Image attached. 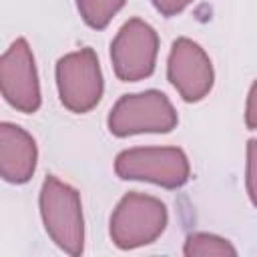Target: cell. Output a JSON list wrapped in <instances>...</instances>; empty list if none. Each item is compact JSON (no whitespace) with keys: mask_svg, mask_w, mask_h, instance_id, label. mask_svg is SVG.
<instances>
[{"mask_svg":"<svg viewBox=\"0 0 257 257\" xmlns=\"http://www.w3.org/2000/svg\"><path fill=\"white\" fill-rule=\"evenodd\" d=\"M38 205L48 237L64 253L80 255L84 249V219L78 191L48 175L42 183Z\"/></svg>","mask_w":257,"mask_h":257,"instance_id":"6da1fadb","label":"cell"},{"mask_svg":"<svg viewBox=\"0 0 257 257\" xmlns=\"http://www.w3.org/2000/svg\"><path fill=\"white\" fill-rule=\"evenodd\" d=\"M38 149L30 133L12 122L0 124V175L4 181L22 185L36 171Z\"/></svg>","mask_w":257,"mask_h":257,"instance_id":"9c48e42d","label":"cell"},{"mask_svg":"<svg viewBox=\"0 0 257 257\" xmlns=\"http://www.w3.org/2000/svg\"><path fill=\"white\" fill-rule=\"evenodd\" d=\"M108 131L114 137L143 133H171L177 122V110L161 90H145L120 96L108 112Z\"/></svg>","mask_w":257,"mask_h":257,"instance_id":"277c9868","label":"cell"},{"mask_svg":"<svg viewBox=\"0 0 257 257\" xmlns=\"http://www.w3.org/2000/svg\"><path fill=\"white\" fill-rule=\"evenodd\" d=\"M159 54L157 30L141 20H126L110 42V60L118 80L137 82L149 78L155 70Z\"/></svg>","mask_w":257,"mask_h":257,"instance_id":"8992f818","label":"cell"},{"mask_svg":"<svg viewBox=\"0 0 257 257\" xmlns=\"http://www.w3.org/2000/svg\"><path fill=\"white\" fill-rule=\"evenodd\" d=\"M0 88L10 106L32 114L40 108V82L32 50L24 38H16L0 58Z\"/></svg>","mask_w":257,"mask_h":257,"instance_id":"52a82bcc","label":"cell"},{"mask_svg":"<svg viewBox=\"0 0 257 257\" xmlns=\"http://www.w3.org/2000/svg\"><path fill=\"white\" fill-rule=\"evenodd\" d=\"M183 253L187 257H235L237 249L223 237L213 233H193L187 237Z\"/></svg>","mask_w":257,"mask_h":257,"instance_id":"30bf717a","label":"cell"},{"mask_svg":"<svg viewBox=\"0 0 257 257\" xmlns=\"http://www.w3.org/2000/svg\"><path fill=\"white\" fill-rule=\"evenodd\" d=\"M167 78L187 102L203 100L215 82L209 54L191 38H177L167 60Z\"/></svg>","mask_w":257,"mask_h":257,"instance_id":"ba28073f","label":"cell"},{"mask_svg":"<svg viewBox=\"0 0 257 257\" xmlns=\"http://www.w3.org/2000/svg\"><path fill=\"white\" fill-rule=\"evenodd\" d=\"M126 0H76V8L80 18L94 30H102L108 26L112 16L120 12Z\"/></svg>","mask_w":257,"mask_h":257,"instance_id":"8fae6325","label":"cell"},{"mask_svg":"<svg viewBox=\"0 0 257 257\" xmlns=\"http://www.w3.org/2000/svg\"><path fill=\"white\" fill-rule=\"evenodd\" d=\"M114 173L124 181H147L165 189H179L191 177V165L179 147H135L120 151Z\"/></svg>","mask_w":257,"mask_h":257,"instance_id":"3957f363","label":"cell"},{"mask_svg":"<svg viewBox=\"0 0 257 257\" xmlns=\"http://www.w3.org/2000/svg\"><path fill=\"white\" fill-rule=\"evenodd\" d=\"M169 213L161 199L145 193H126L110 215V239L126 251L155 243L167 229Z\"/></svg>","mask_w":257,"mask_h":257,"instance_id":"7a4b0ae2","label":"cell"},{"mask_svg":"<svg viewBox=\"0 0 257 257\" xmlns=\"http://www.w3.org/2000/svg\"><path fill=\"white\" fill-rule=\"evenodd\" d=\"M245 185L251 203L257 207V139L247 143V171H245Z\"/></svg>","mask_w":257,"mask_h":257,"instance_id":"7c38bea8","label":"cell"},{"mask_svg":"<svg viewBox=\"0 0 257 257\" xmlns=\"http://www.w3.org/2000/svg\"><path fill=\"white\" fill-rule=\"evenodd\" d=\"M155 10L161 12L163 16H177L179 12H183L193 0H151Z\"/></svg>","mask_w":257,"mask_h":257,"instance_id":"5bb4252c","label":"cell"},{"mask_svg":"<svg viewBox=\"0 0 257 257\" xmlns=\"http://www.w3.org/2000/svg\"><path fill=\"white\" fill-rule=\"evenodd\" d=\"M56 86L64 108L76 114L92 110L104 90L98 56L92 48H80L64 54L56 62Z\"/></svg>","mask_w":257,"mask_h":257,"instance_id":"5b68a950","label":"cell"},{"mask_svg":"<svg viewBox=\"0 0 257 257\" xmlns=\"http://www.w3.org/2000/svg\"><path fill=\"white\" fill-rule=\"evenodd\" d=\"M245 124L251 131H257V80L251 84L245 104Z\"/></svg>","mask_w":257,"mask_h":257,"instance_id":"4fadbf2b","label":"cell"}]
</instances>
